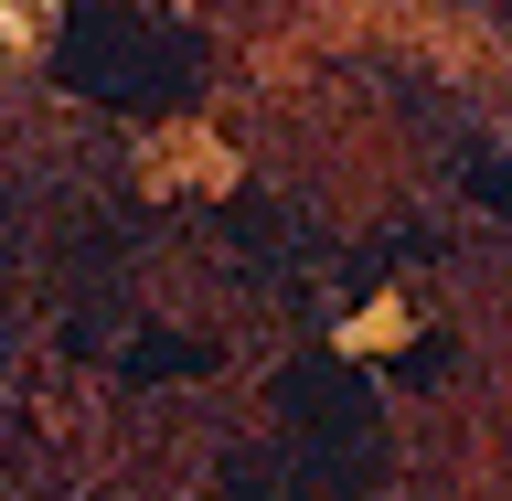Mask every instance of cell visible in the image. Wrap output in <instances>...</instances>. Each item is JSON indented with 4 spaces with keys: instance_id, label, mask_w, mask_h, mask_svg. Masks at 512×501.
<instances>
[{
    "instance_id": "1",
    "label": "cell",
    "mask_w": 512,
    "mask_h": 501,
    "mask_svg": "<svg viewBox=\"0 0 512 501\" xmlns=\"http://www.w3.org/2000/svg\"><path fill=\"white\" fill-rule=\"evenodd\" d=\"M54 75L96 107H182L203 86V43L171 22H139L118 0H75V22H64V54Z\"/></svg>"
},
{
    "instance_id": "2",
    "label": "cell",
    "mask_w": 512,
    "mask_h": 501,
    "mask_svg": "<svg viewBox=\"0 0 512 501\" xmlns=\"http://www.w3.org/2000/svg\"><path fill=\"white\" fill-rule=\"evenodd\" d=\"M278 395H288L299 438H310L331 470H363V448H374V406H363V374H352V363H299Z\"/></svg>"
},
{
    "instance_id": "3",
    "label": "cell",
    "mask_w": 512,
    "mask_h": 501,
    "mask_svg": "<svg viewBox=\"0 0 512 501\" xmlns=\"http://www.w3.org/2000/svg\"><path fill=\"white\" fill-rule=\"evenodd\" d=\"M214 352L203 342H182V331H139V342H118V384H182V374H203Z\"/></svg>"
},
{
    "instance_id": "4",
    "label": "cell",
    "mask_w": 512,
    "mask_h": 501,
    "mask_svg": "<svg viewBox=\"0 0 512 501\" xmlns=\"http://www.w3.org/2000/svg\"><path fill=\"white\" fill-rule=\"evenodd\" d=\"M459 182H470L491 214H512V160H502V150H470V160H459Z\"/></svg>"
}]
</instances>
